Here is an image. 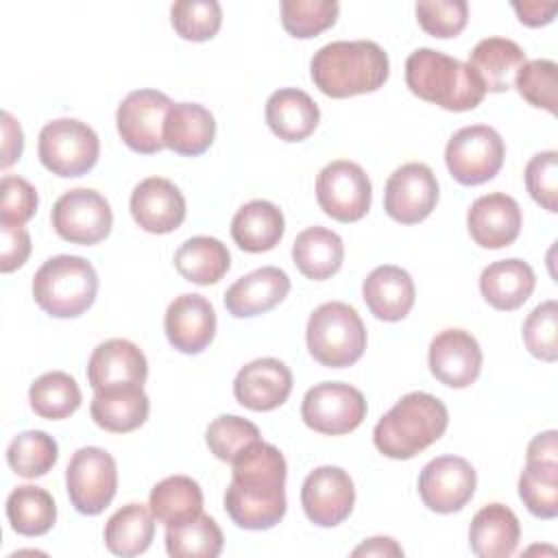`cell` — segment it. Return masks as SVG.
<instances>
[{
    "label": "cell",
    "instance_id": "44",
    "mask_svg": "<svg viewBox=\"0 0 558 558\" xmlns=\"http://www.w3.org/2000/svg\"><path fill=\"white\" fill-rule=\"evenodd\" d=\"M517 92L532 107L547 109L556 113V85H558V65L551 59L525 61L514 76Z\"/></svg>",
    "mask_w": 558,
    "mask_h": 558
},
{
    "label": "cell",
    "instance_id": "34",
    "mask_svg": "<svg viewBox=\"0 0 558 558\" xmlns=\"http://www.w3.org/2000/svg\"><path fill=\"white\" fill-rule=\"evenodd\" d=\"M148 508L166 527L181 525L203 512V490L187 475H170L153 486Z\"/></svg>",
    "mask_w": 558,
    "mask_h": 558
},
{
    "label": "cell",
    "instance_id": "14",
    "mask_svg": "<svg viewBox=\"0 0 558 558\" xmlns=\"http://www.w3.org/2000/svg\"><path fill=\"white\" fill-rule=\"evenodd\" d=\"M475 486V469L460 456H438L429 460L418 475V495L423 504L438 514L462 510L471 501Z\"/></svg>",
    "mask_w": 558,
    "mask_h": 558
},
{
    "label": "cell",
    "instance_id": "8",
    "mask_svg": "<svg viewBox=\"0 0 558 558\" xmlns=\"http://www.w3.org/2000/svg\"><path fill=\"white\" fill-rule=\"evenodd\" d=\"M506 146L501 135L488 124L462 126L445 148L449 174L462 185H482L501 170Z\"/></svg>",
    "mask_w": 558,
    "mask_h": 558
},
{
    "label": "cell",
    "instance_id": "31",
    "mask_svg": "<svg viewBox=\"0 0 558 558\" xmlns=\"http://www.w3.org/2000/svg\"><path fill=\"white\" fill-rule=\"evenodd\" d=\"M523 63V48L506 37H486L477 41L469 54V65L475 70L486 92H508Z\"/></svg>",
    "mask_w": 558,
    "mask_h": 558
},
{
    "label": "cell",
    "instance_id": "1",
    "mask_svg": "<svg viewBox=\"0 0 558 558\" xmlns=\"http://www.w3.org/2000/svg\"><path fill=\"white\" fill-rule=\"evenodd\" d=\"M225 490V510L238 527L270 530L286 514V458L264 440L251 445L233 462Z\"/></svg>",
    "mask_w": 558,
    "mask_h": 558
},
{
    "label": "cell",
    "instance_id": "7",
    "mask_svg": "<svg viewBox=\"0 0 558 558\" xmlns=\"http://www.w3.org/2000/svg\"><path fill=\"white\" fill-rule=\"evenodd\" d=\"M37 155L57 177H83L100 155V142L92 126L76 118H59L39 131Z\"/></svg>",
    "mask_w": 558,
    "mask_h": 558
},
{
    "label": "cell",
    "instance_id": "51",
    "mask_svg": "<svg viewBox=\"0 0 558 558\" xmlns=\"http://www.w3.org/2000/svg\"><path fill=\"white\" fill-rule=\"evenodd\" d=\"M512 9L517 11L521 24L536 28L554 20L558 4L556 2H512Z\"/></svg>",
    "mask_w": 558,
    "mask_h": 558
},
{
    "label": "cell",
    "instance_id": "5",
    "mask_svg": "<svg viewBox=\"0 0 558 558\" xmlns=\"http://www.w3.org/2000/svg\"><path fill=\"white\" fill-rule=\"evenodd\" d=\"M98 292L94 266L78 255H54L33 277L35 303L54 318H76L92 307Z\"/></svg>",
    "mask_w": 558,
    "mask_h": 558
},
{
    "label": "cell",
    "instance_id": "26",
    "mask_svg": "<svg viewBox=\"0 0 558 558\" xmlns=\"http://www.w3.org/2000/svg\"><path fill=\"white\" fill-rule=\"evenodd\" d=\"M536 277L527 262L519 257L488 264L480 275V292L484 301L501 312L521 307L534 292Z\"/></svg>",
    "mask_w": 558,
    "mask_h": 558
},
{
    "label": "cell",
    "instance_id": "16",
    "mask_svg": "<svg viewBox=\"0 0 558 558\" xmlns=\"http://www.w3.org/2000/svg\"><path fill=\"white\" fill-rule=\"evenodd\" d=\"M355 504V486L340 466H318L303 480L301 506L305 517L320 527L342 523Z\"/></svg>",
    "mask_w": 558,
    "mask_h": 558
},
{
    "label": "cell",
    "instance_id": "10",
    "mask_svg": "<svg viewBox=\"0 0 558 558\" xmlns=\"http://www.w3.org/2000/svg\"><path fill=\"white\" fill-rule=\"evenodd\" d=\"M301 418L318 434H349L366 418V399L351 384L323 381L305 392Z\"/></svg>",
    "mask_w": 558,
    "mask_h": 558
},
{
    "label": "cell",
    "instance_id": "39",
    "mask_svg": "<svg viewBox=\"0 0 558 558\" xmlns=\"http://www.w3.org/2000/svg\"><path fill=\"white\" fill-rule=\"evenodd\" d=\"M59 458V447L52 436L41 429H28L17 434L7 447L9 466L26 480L46 475Z\"/></svg>",
    "mask_w": 558,
    "mask_h": 558
},
{
    "label": "cell",
    "instance_id": "40",
    "mask_svg": "<svg viewBox=\"0 0 558 558\" xmlns=\"http://www.w3.org/2000/svg\"><path fill=\"white\" fill-rule=\"evenodd\" d=\"M519 497L538 519L558 514V462L527 460L519 477Z\"/></svg>",
    "mask_w": 558,
    "mask_h": 558
},
{
    "label": "cell",
    "instance_id": "21",
    "mask_svg": "<svg viewBox=\"0 0 558 558\" xmlns=\"http://www.w3.org/2000/svg\"><path fill=\"white\" fill-rule=\"evenodd\" d=\"M148 362L142 349L126 338L100 342L87 362V381L96 390L113 386H144Z\"/></svg>",
    "mask_w": 558,
    "mask_h": 558
},
{
    "label": "cell",
    "instance_id": "32",
    "mask_svg": "<svg viewBox=\"0 0 558 558\" xmlns=\"http://www.w3.org/2000/svg\"><path fill=\"white\" fill-rule=\"evenodd\" d=\"M292 259L307 279H329L340 270L344 259L342 238L327 227H307L292 244Z\"/></svg>",
    "mask_w": 558,
    "mask_h": 558
},
{
    "label": "cell",
    "instance_id": "4",
    "mask_svg": "<svg viewBox=\"0 0 558 558\" xmlns=\"http://www.w3.org/2000/svg\"><path fill=\"white\" fill-rule=\"evenodd\" d=\"M405 83L414 96L447 111L475 109L486 89L475 70L440 50L416 48L405 61Z\"/></svg>",
    "mask_w": 558,
    "mask_h": 558
},
{
    "label": "cell",
    "instance_id": "29",
    "mask_svg": "<svg viewBox=\"0 0 558 558\" xmlns=\"http://www.w3.org/2000/svg\"><path fill=\"white\" fill-rule=\"evenodd\" d=\"M216 137V120L198 102H174L163 124V142L177 155L198 157Z\"/></svg>",
    "mask_w": 558,
    "mask_h": 558
},
{
    "label": "cell",
    "instance_id": "17",
    "mask_svg": "<svg viewBox=\"0 0 558 558\" xmlns=\"http://www.w3.org/2000/svg\"><path fill=\"white\" fill-rule=\"evenodd\" d=\"M429 371L449 388L471 386L482 371V349L464 329H442L429 342Z\"/></svg>",
    "mask_w": 558,
    "mask_h": 558
},
{
    "label": "cell",
    "instance_id": "52",
    "mask_svg": "<svg viewBox=\"0 0 558 558\" xmlns=\"http://www.w3.org/2000/svg\"><path fill=\"white\" fill-rule=\"evenodd\" d=\"M556 429H547L534 436L527 445V460L538 462H558V445H556Z\"/></svg>",
    "mask_w": 558,
    "mask_h": 558
},
{
    "label": "cell",
    "instance_id": "47",
    "mask_svg": "<svg viewBox=\"0 0 558 558\" xmlns=\"http://www.w3.org/2000/svg\"><path fill=\"white\" fill-rule=\"evenodd\" d=\"M525 187L530 196L547 211H558V153H536L525 166Z\"/></svg>",
    "mask_w": 558,
    "mask_h": 558
},
{
    "label": "cell",
    "instance_id": "19",
    "mask_svg": "<svg viewBox=\"0 0 558 558\" xmlns=\"http://www.w3.org/2000/svg\"><path fill=\"white\" fill-rule=\"evenodd\" d=\"M292 373L277 357H259L242 366L233 379V395L240 405L253 412H270L288 401Z\"/></svg>",
    "mask_w": 558,
    "mask_h": 558
},
{
    "label": "cell",
    "instance_id": "2",
    "mask_svg": "<svg viewBox=\"0 0 558 558\" xmlns=\"http://www.w3.org/2000/svg\"><path fill=\"white\" fill-rule=\"evenodd\" d=\"M310 74L325 96L349 98L379 89L390 74V61L371 39L331 41L314 52Z\"/></svg>",
    "mask_w": 558,
    "mask_h": 558
},
{
    "label": "cell",
    "instance_id": "49",
    "mask_svg": "<svg viewBox=\"0 0 558 558\" xmlns=\"http://www.w3.org/2000/svg\"><path fill=\"white\" fill-rule=\"evenodd\" d=\"M2 233V248H0V270L2 272H13L31 255V235L24 227H13V225H0Z\"/></svg>",
    "mask_w": 558,
    "mask_h": 558
},
{
    "label": "cell",
    "instance_id": "11",
    "mask_svg": "<svg viewBox=\"0 0 558 558\" xmlns=\"http://www.w3.org/2000/svg\"><path fill=\"white\" fill-rule=\"evenodd\" d=\"M52 229L72 244H98L113 227L111 205L102 194L87 187L63 192L50 211Z\"/></svg>",
    "mask_w": 558,
    "mask_h": 558
},
{
    "label": "cell",
    "instance_id": "27",
    "mask_svg": "<svg viewBox=\"0 0 558 558\" xmlns=\"http://www.w3.org/2000/svg\"><path fill=\"white\" fill-rule=\"evenodd\" d=\"M318 120V105L299 87L277 89L266 100V122L283 142H303L314 133Z\"/></svg>",
    "mask_w": 558,
    "mask_h": 558
},
{
    "label": "cell",
    "instance_id": "33",
    "mask_svg": "<svg viewBox=\"0 0 558 558\" xmlns=\"http://www.w3.org/2000/svg\"><path fill=\"white\" fill-rule=\"evenodd\" d=\"M174 268L185 281L196 286L218 283L231 268L227 246L209 235H194L185 240L174 253Z\"/></svg>",
    "mask_w": 558,
    "mask_h": 558
},
{
    "label": "cell",
    "instance_id": "9",
    "mask_svg": "<svg viewBox=\"0 0 558 558\" xmlns=\"http://www.w3.org/2000/svg\"><path fill=\"white\" fill-rule=\"evenodd\" d=\"M65 488L76 512L87 517L100 514L118 488L113 456L100 447H81L74 451L65 469Z\"/></svg>",
    "mask_w": 558,
    "mask_h": 558
},
{
    "label": "cell",
    "instance_id": "23",
    "mask_svg": "<svg viewBox=\"0 0 558 558\" xmlns=\"http://www.w3.org/2000/svg\"><path fill=\"white\" fill-rule=\"evenodd\" d=\"M290 292V277L277 266H262L240 277L225 292V307L235 318L270 312Z\"/></svg>",
    "mask_w": 558,
    "mask_h": 558
},
{
    "label": "cell",
    "instance_id": "25",
    "mask_svg": "<svg viewBox=\"0 0 558 558\" xmlns=\"http://www.w3.org/2000/svg\"><path fill=\"white\" fill-rule=\"evenodd\" d=\"M150 401L144 386H113L94 392L89 414L94 423L113 434H126L142 427L148 418Z\"/></svg>",
    "mask_w": 558,
    "mask_h": 558
},
{
    "label": "cell",
    "instance_id": "15",
    "mask_svg": "<svg viewBox=\"0 0 558 558\" xmlns=\"http://www.w3.org/2000/svg\"><path fill=\"white\" fill-rule=\"evenodd\" d=\"M438 203V181L429 166L410 161L399 166L386 181L384 209L401 225L425 220Z\"/></svg>",
    "mask_w": 558,
    "mask_h": 558
},
{
    "label": "cell",
    "instance_id": "20",
    "mask_svg": "<svg viewBox=\"0 0 558 558\" xmlns=\"http://www.w3.org/2000/svg\"><path fill=\"white\" fill-rule=\"evenodd\" d=\"M163 329L168 342L187 355L201 353L216 333L214 305L203 294H179L166 310Z\"/></svg>",
    "mask_w": 558,
    "mask_h": 558
},
{
    "label": "cell",
    "instance_id": "41",
    "mask_svg": "<svg viewBox=\"0 0 558 558\" xmlns=\"http://www.w3.org/2000/svg\"><path fill=\"white\" fill-rule=\"evenodd\" d=\"M340 4L336 0H283L281 24L286 33L310 39L336 24Z\"/></svg>",
    "mask_w": 558,
    "mask_h": 558
},
{
    "label": "cell",
    "instance_id": "48",
    "mask_svg": "<svg viewBox=\"0 0 558 558\" xmlns=\"http://www.w3.org/2000/svg\"><path fill=\"white\" fill-rule=\"evenodd\" d=\"M37 190L22 177L4 174L0 183V225L22 227L37 211Z\"/></svg>",
    "mask_w": 558,
    "mask_h": 558
},
{
    "label": "cell",
    "instance_id": "42",
    "mask_svg": "<svg viewBox=\"0 0 558 558\" xmlns=\"http://www.w3.org/2000/svg\"><path fill=\"white\" fill-rule=\"evenodd\" d=\"M259 440L262 434L257 425L235 414H220L207 425L205 432V442L209 451L222 462H233L242 451Z\"/></svg>",
    "mask_w": 558,
    "mask_h": 558
},
{
    "label": "cell",
    "instance_id": "46",
    "mask_svg": "<svg viewBox=\"0 0 558 558\" xmlns=\"http://www.w3.org/2000/svg\"><path fill=\"white\" fill-rule=\"evenodd\" d=\"M414 11L421 28L438 39L460 35L469 22V4L464 0H421Z\"/></svg>",
    "mask_w": 558,
    "mask_h": 558
},
{
    "label": "cell",
    "instance_id": "45",
    "mask_svg": "<svg viewBox=\"0 0 558 558\" xmlns=\"http://www.w3.org/2000/svg\"><path fill=\"white\" fill-rule=\"evenodd\" d=\"M523 342L534 357L543 362H556L558 357V303L556 301H545L527 314L523 323Z\"/></svg>",
    "mask_w": 558,
    "mask_h": 558
},
{
    "label": "cell",
    "instance_id": "37",
    "mask_svg": "<svg viewBox=\"0 0 558 558\" xmlns=\"http://www.w3.org/2000/svg\"><path fill=\"white\" fill-rule=\"evenodd\" d=\"M28 401L37 416L59 421L78 410L81 388L72 375L63 371H50L31 384Z\"/></svg>",
    "mask_w": 558,
    "mask_h": 558
},
{
    "label": "cell",
    "instance_id": "35",
    "mask_svg": "<svg viewBox=\"0 0 558 558\" xmlns=\"http://www.w3.org/2000/svg\"><path fill=\"white\" fill-rule=\"evenodd\" d=\"M144 504H126L116 510L105 525V545L111 554L131 558L144 554L155 536V521Z\"/></svg>",
    "mask_w": 558,
    "mask_h": 558
},
{
    "label": "cell",
    "instance_id": "43",
    "mask_svg": "<svg viewBox=\"0 0 558 558\" xmlns=\"http://www.w3.org/2000/svg\"><path fill=\"white\" fill-rule=\"evenodd\" d=\"M170 22L187 41L211 39L222 24V9L216 0H179L170 7Z\"/></svg>",
    "mask_w": 558,
    "mask_h": 558
},
{
    "label": "cell",
    "instance_id": "36",
    "mask_svg": "<svg viewBox=\"0 0 558 558\" xmlns=\"http://www.w3.org/2000/svg\"><path fill=\"white\" fill-rule=\"evenodd\" d=\"M7 519L11 530L22 536H41L57 521V506L46 488L22 484L7 497Z\"/></svg>",
    "mask_w": 558,
    "mask_h": 558
},
{
    "label": "cell",
    "instance_id": "18",
    "mask_svg": "<svg viewBox=\"0 0 558 558\" xmlns=\"http://www.w3.org/2000/svg\"><path fill=\"white\" fill-rule=\"evenodd\" d=\"M129 209L137 227L148 233H170L185 220V198L181 190L163 177L140 181L131 192Z\"/></svg>",
    "mask_w": 558,
    "mask_h": 558
},
{
    "label": "cell",
    "instance_id": "24",
    "mask_svg": "<svg viewBox=\"0 0 558 558\" xmlns=\"http://www.w3.org/2000/svg\"><path fill=\"white\" fill-rule=\"evenodd\" d=\"M414 296L416 290L410 272L392 264L377 266L362 283V299L379 320L397 323L405 318L414 305Z\"/></svg>",
    "mask_w": 558,
    "mask_h": 558
},
{
    "label": "cell",
    "instance_id": "6",
    "mask_svg": "<svg viewBox=\"0 0 558 558\" xmlns=\"http://www.w3.org/2000/svg\"><path fill=\"white\" fill-rule=\"evenodd\" d=\"M305 340L310 355L318 364L344 368L362 357L366 349V327L351 305L329 301L310 314Z\"/></svg>",
    "mask_w": 558,
    "mask_h": 558
},
{
    "label": "cell",
    "instance_id": "53",
    "mask_svg": "<svg viewBox=\"0 0 558 558\" xmlns=\"http://www.w3.org/2000/svg\"><path fill=\"white\" fill-rule=\"evenodd\" d=\"M353 556H403V549L388 536H375L355 547Z\"/></svg>",
    "mask_w": 558,
    "mask_h": 558
},
{
    "label": "cell",
    "instance_id": "30",
    "mask_svg": "<svg viewBox=\"0 0 558 558\" xmlns=\"http://www.w3.org/2000/svg\"><path fill=\"white\" fill-rule=\"evenodd\" d=\"M286 231L281 209L264 198L244 203L231 220V238L246 253H264L279 244Z\"/></svg>",
    "mask_w": 558,
    "mask_h": 558
},
{
    "label": "cell",
    "instance_id": "22",
    "mask_svg": "<svg viewBox=\"0 0 558 558\" xmlns=\"http://www.w3.org/2000/svg\"><path fill=\"white\" fill-rule=\"evenodd\" d=\"M521 222L523 216L519 203L504 192H490L475 198L466 214L469 233L482 248L510 246L521 233Z\"/></svg>",
    "mask_w": 558,
    "mask_h": 558
},
{
    "label": "cell",
    "instance_id": "38",
    "mask_svg": "<svg viewBox=\"0 0 558 558\" xmlns=\"http://www.w3.org/2000/svg\"><path fill=\"white\" fill-rule=\"evenodd\" d=\"M225 545L222 530L209 514L166 527V551L172 558H216Z\"/></svg>",
    "mask_w": 558,
    "mask_h": 558
},
{
    "label": "cell",
    "instance_id": "12",
    "mask_svg": "<svg viewBox=\"0 0 558 558\" xmlns=\"http://www.w3.org/2000/svg\"><path fill=\"white\" fill-rule=\"evenodd\" d=\"M373 187L362 166L349 159L327 163L316 177V201L338 222H355L371 209Z\"/></svg>",
    "mask_w": 558,
    "mask_h": 558
},
{
    "label": "cell",
    "instance_id": "13",
    "mask_svg": "<svg viewBox=\"0 0 558 558\" xmlns=\"http://www.w3.org/2000/svg\"><path fill=\"white\" fill-rule=\"evenodd\" d=\"M174 102L157 89L131 92L116 111V124L122 142L142 155H155L166 148L163 124Z\"/></svg>",
    "mask_w": 558,
    "mask_h": 558
},
{
    "label": "cell",
    "instance_id": "50",
    "mask_svg": "<svg viewBox=\"0 0 558 558\" xmlns=\"http://www.w3.org/2000/svg\"><path fill=\"white\" fill-rule=\"evenodd\" d=\"M2 168L15 163L24 150V133L20 122L9 111H2Z\"/></svg>",
    "mask_w": 558,
    "mask_h": 558
},
{
    "label": "cell",
    "instance_id": "3",
    "mask_svg": "<svg viewBox=\"0 0 558 558\" xmlns=\"http://www.w3.org/2000/svg\"><path fill=\"white\" fill-rule=\"evenodd\" d=\"M449 425L445 403L429 392H408L375 425L373 442L386 458L410 460L434 445Z\"/></svg>",
    "mask_w": 558,
    "mask_h": 558
},
{
    "label": "cell",
    "instance_id": "28",
    "mask_svg": "<svg viewBox=\"0 0 558 558\" xmlns=\"http://www.w3.org/2000/svg\"><path fill=\"white\" fill-rule=\"evenodd\" d=\"M519 538V519L504 504H488L471 519L469 545L480 558H508L514 554Z\"/></svg>",
    "mask_w": 558,
    "mask_h": 558
}]
</instances>
